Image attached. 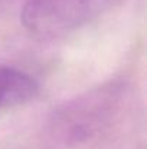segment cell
<instances>
[{
	"label": "cell",
	"instance_id": "obj_1",
	"mask_svg": "<svg viewBox=\"0 0 147 149\" xmlns=\"http://www.w3.org/2000/svg\"><path fill=\"white\" fill-rule=\"evenodd\" d=\"M117 90L105 86L62 107L53 117L55 136L65 145L90 141L110 122L117 109Z\"/></svg>",
	"mask_w": 147,
	"mask_h": 149
},
{
	"label": "cell",
	"instance_id": "obj_2",
	"mask_svg": "<svg viewBox=\"0 0 147 149\" xmlns=\"http://www.w3.org/2000/svg\"><path fill=\"white\" fill-rule=\"evenodd\" d=\"M111 0H26L22 23L33 35H65L98 16Z\"/></svg>",
	"mask_w": 147,
	"mask_h": 149
},
{
	"label": "cell",
	"instance_id": "obj_3",
	"mask_svg": "<svg viewBox=\"0 0 147 149\" xmlns=\"http://www.w3.org/2000/svg\"><path fill=\"white\" fill-rule=\"evenodd\" d=\"M38 91L36 81L23 71L0 67V111L23 104Z\"/></svg>",
	"mask_w": 147,
	"mask_h": 149
}]
</instances>
